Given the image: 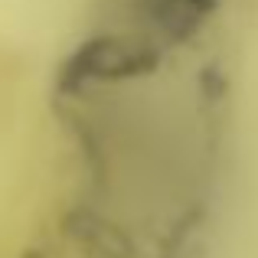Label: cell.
Wrapping results in <instances>:
<instances>
[{
    "label": "cell",
    "instance_id": "obj_1",
    "mask_svg": "<svg viewBox=\"0 0 258 258\" xmlns=\"http://www.w3.org/2000/svg\"><path fill=\"white\" fill-rule=\"evenodd\" d=\"M154 62V46L147 43H134V39H121V36H108V39H95V43L82 46L69 62V79H108V76H124L131 69Z\"/></svg>",
    "mask_w": 258,
    "mask_h": 258
},
{
    "label": "cell",
    "instance_id": "obj_2",
    "mask_svg": "<svg viewBox=\"0 0 258 258\" xmlns=\"http://www.w3.org/2000/svg\"><path fill=\"white\" fill-rule=\"evenodd\" d=\"M216 0H131V13L160 43H180L213 13Z\"/></svg>",
    "mask_w": 258,
    "mask_h": 258
}]
</instances>
